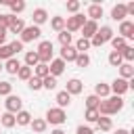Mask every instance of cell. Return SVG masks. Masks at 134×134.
I'll return each instance as SVG.
<instances>
[{
  "label": "cell",
  "mask_w": 134,
  "mask_h": 134,
  "mask_svg": "<svg viewBox=\"0 0 134 134\" xmlns=\"http://www.w3.org/2000/svg\"><path fill=\"white\" fill-rule=\"evenodd\" d=\"M100 115H98V111L96 109H86V113H84V119L88 121V124H96V119H98Z\"/></svg>",
  "instance_id": "obj_40"
},
{
  "label": "cell",
  "mask_w": 134,
  "mask_h": 134,
  "mask_svg": "<svg viewBox=\"0 0 134 134\" xmlns=\"http://www.w3.org/2000/svg\"><path fill=\"white\" fill-rule=\"evenodd\" d=\"M44 121H46V124H52V126H61V124H65V121H67V113H65V109L50 107V109L46 111Z\"/></svg>",
  "instance_id": "obj_4"
},
{
  "label": "cell",
  "mask_w": 134,
  "mask_h": 134,
  "mask_svg": "<svg viewBox=\"0 0 134 134\" xmlns=\"http://www.w3.org/2000/svg\"><path fill=\"white\" fill-rule=\"evenodd\" d=\"M119 54H121V59H124V63H132L134 61V46H126V48H121L119 50Z\"/></svg>",
  "instance_id": "obj_29"
},
{
  "label": "cell",
  "mask_w": 134,
  "mask_h": 134,
  "mask_svg": "<svg viewBox=\"0 0 134 134\" xmlns=\"http://www.w3.org/2000/svg\"><path fill=\"white\" fill-rule=\"evenodd\" d=\"M54 100H57L59 109H65V107H69V105H71V94H67L65 90H61V92H57Z\"/></svg>",
  "instance_id": "obj_21"
},
{
  "label": "cell",
  "mask_w": 134,
  "mask_h": 134,
  "mask_svg": "<svg viewBox=\"0 0 134 134\" xmlns=\"http://www.w3.org/2000/svg\"><path fill=\"white\" fill-rule=\"evenodd\" d=\"M119 38H124L126 42L128 40H132L134 38V21H128V19H124L121 23H119Z\"/></svg>",
  "instance_id": "obj_9"
},
{
  "label": "cell",
  "mask_w": 134,
  "mask_h": 134,
  "mask_svg": "<svg viewBox=\"0 0 134 134\" xmlns=\"http://www.w3.org/2000/svg\"><path fill=\"white\" fill-rule=\"evenodd\" d=\"M59 42H61V46H71V42H73V34H69V31H59Z\"/></svg>",
  "instance_id": "obj_31"
},
{
  "label": "cell",
  "mask_w": 134,
  "mask_h": 134,
  "mask_svg": "<svg viewBox=\"0 0 134 134\" xmlns=\"http://www.w3.org/2000/svg\"><path fill=\"white\" fill-rule=\"evenodd\" d=\"M36 52H38L40 63H44V65H48V63L54 59V57H52V54H54V48H52V42H50V40H42V42L38 44V50H36Z\"/></svg>",
  "instance_id": "obj_3"
},
{
  "label": "cell",
  "mask_w": 134,
  "mask_h": 134,
  "mask_svg": "<svg viewBox=\"0 0 134 134\" xmlns=\"http://www.w3.org/2000/svg\"><path fill=\"white\" fill-rule=\"evenodd\" d=\"M50 134H67V132H65V130H61V128H54Z\"/></svg>",
  "instance_id": "obj_49"
},
{
  "label": "cell",
  "mask_w": 134,
  "mask_h": 134,
  "mask_svg": "<svg viewBox=\"0 0 134 134\" xmlns=\"http://www.w3.org/2000/svg\"><path fill=\"white\" fill-rule=\"evenodd\" d=\"M73 48H75V50H77L80 54H84V52H86V50L90 48V40H86V38H80V40H77V42L73 44Z\"/></svg>",
  "instance_id": "obj_33"
},
{
  "label": "cell",
  "mask_w": 134,
  "mask_h": 134,
  "mask_svg": "<svg viewBox=\"0 0 134 134\" xmlns=\"http://www.w3.org/2000/svg\"><path fill=\"white\" fill-rule=\"evenodd\" d=\"M15 121H17V126H29V121H31V113L25 111V109H21V111L15 115Z\"/></svg>",
  "instance_id": "obj_24"
},
{
  "label": "cell",
  "mask_w": 134,
  "mask_h": 134,
  "mask_svg": "<svg viewBox=\"0 0 134 134\" xmlns=\"http://www.w3.org/2000/svg\"><path fill=\"white\" fill-rule=\"evenodd\" d=\"M96 128H98L100 132H109V130L113 128V121H111V117H105V115H100V117L96 119Z\"/></svg>",
  "instance_id": "obj_25"
},
{
  "label": "cell",
  "mask_w": 134,
  "mask_h": 134,
  "mask_svg": "<svg viewBox=\"0 0 134 134\" xmlns=\"http://www.w3.org/2000/svg\"><path fill=\"white\" fill-rule=\"evenodd\" d=\"M38 63H40L38 52H36V50H27V52H25V67H31V69H34Z\"/></svg>",
  "instance_id": "obj_26"
},
{
  "label": "cell",
  "mask_w": 134,
  "mask_h": 134,
  "mask_svg": "<svg viewBox=\"0 0 134 134\" xmlns=\"http://www.w3.org/2000/svg\"><path fill=\"white\" fill-rule=\"evenodd\" d=\"M19 36H21V42H23V44H27V42L40 40V36H42V29H40L38 25H25V29H23Z\"/></svg>",
  "instance_id": "obj_6"
},
{
  "label": "cell",
  "mask_w": 134,
  "mask_h": 134,
  "mask_svg": "<svg viewBox=\"0 0 134 134\" xmlns=\"http://www.w3.org/2000/svg\"><path fill=\"white\" fill-rule=\"evenodd\" d=\"M0 124H2L4 128H13V126H17L15 115H13V113H8V111H4V113L0 115Z\"/></svg>",
  "instance_id": "obj_27"
},
{
  "label": "cell",
  "mask_w": 134,
  "mask_h": 134,
  "mask_svg": "<svg viewBox=\"0 0 134 134\" xmlns=\"http://www.w3.org/2000/svg\"><path fill=\"white\" fill-rule=\"evenodd\" d=\"M8 46H10V50H13V54H19V52L23 50V42H21V40H13V42H10Z\"/></svg>",
  "instance_id": "obj_45"
},
{
  "label": "cell",
  "mask_w": 134,
  "mask_h": 134,
  "mask_svg": "<svg viewBox=\"0 0 134 134\" xmlns=\"http://www.w3.org/2000/svg\"><path fill=\"white\" fill-rule=\"evenodd\" d=\"M126 17H128V13H126V4H115V6L111 8V19H113V21H119V23H121Z\"/></svg>",
  "instance_id": "obj_14"
},
{
  "label": "cell",
  "mask_w": 134,
  "mask_h": 134,
  "mask_svg": "<svg viewBox=\"0 0 134 134\" xmlns=\"http://www.w3.org/2000/svg\"><path fill=\"white\" fill-rule=\"evenodd\" d=\"M65 67H67V63H63L61 59H52V61L48 63V73H50L52 77H59V75L65 71Z\"/></svg>",
  "instance_id": "obj_10"
},
{
  "label": "cell",
  "mask_w": 134,
  "mask_h": 134,
  "mask_svg": "<svg viewBox=\"0 0 134 134\" xmlns=\"http://www.w3.org/2000/svg\"><path fill=\"white\" fill-rule=\"evenodd\" d=\"M111 38H113V29L109 27V25H103V27H98L96 29V34L92 36V40H90V46H103V44H107V42H111Z\"/></svg>",
  "instance_id": "obj_2"
},
{
  "label": "cell",
  "mask_w": 134,
  "mask_h": 134,
  "mask_svg": "<svg viewBox=\"0 0 134 134\" xmlns=\"http://www.w3.org/2000/svg\"><path fill=\"white\" fill-rule=\"evenodd\" d=\"M107 61H109V65H111V67H119V65L124 63L121 54H119V52H115V50H111V52H109V59H107Z\"/></svg>",
  "instance_id": "obj_34"
},
{
  "label": "cell",
  "mask_w": 134,
  "mask_h": 134,
  "mask_svg": "<svg viewBox=\"0 0 134 134\" xmlns=\"http://www.w3.org/2000/svg\"><path fill=\"white\" fill-rule=\"evenodd\" d=\"M19 67H21V63H19V59H15V57L2 63V69H4L6 73H10V75H17V71H19Z\"/></svg>",
  "instance_id": "obj_15"
},
{
  "label": "cell",
  "mask_w": 134,
  "mask_h": 134,
  "mask_svg": "<svg viewBox=\"0 0 134 134\" xmlns=\"http://www.w3.org/2000/svg\"><path fill=\"white\" fill-rule=\"evenodd\" d=\"M94 94L103 100V98H107V96H111V88H109V84H105V82H98V84H94Z\"/></svg>",
  "instance_id": "obj_17"
},
{
  "label": "cell",
  "mask_w": 134,
  "mask_h": 134,
  "mask_svg": "<svg viewBox=\"0 0 134 134\" xmlns=\"http://www.w3.org/2000/svg\"><path fill=\"white\" fill-rule=\"evenodd\" d=\"M27 88H29V90H34V92L42 90V80H40V77H36V75H31V77L27 80Z\"/></svg>",
  "instance_id": "obj_37"
},
{
  "label": "cell",
  "mask_w": 134,
  "mask_h": 134,
  "mask_svg": "<svg viewBox=\"0 0 134 134\" xmlns=\"http://www.w3.org/2000/svg\"><path fill=\"white\" fill-rule=\"evenodd\" d=\"M29 126H31V130H34V132H38V134L46 132V128H48V124H46V121H44L42 117H31Z\"/></svg>",
  "instance_id": "obj_22"
},
{
  "label": "cell",
  "mask_w": 134,
  "mask_h": 134,
  "mask_svg": "<svg viewBox=\"0 0 134 134\" xmlns=\"http://www.w3.org/2000/svg\"><path fill=\"white\" fill-rule=\"evenodd\" d=\"M109 88H111V92H113L115 96H124V94L130 90V82H128V80H121V77H115V80L109 84Z\"/></svg>",
  "instance_id": "obj_8"
},
{
  "label": "cell",
  "mask_w": 134,
  "mask_h": 134,
  "mask_svg": "<svg viewBox=\"0 0 134 134\" xmlns=\"http://www.w3.org/2000/svg\"><path fill=\"white\" fill-rule=\"evenodd\" d=\"M10 19H13V15H10V13H4V15H0V29H8V25H10Z\"/></svg>",
  "instance_id": "obj_44"
},
{
  "label": "cell",
  "mask_w": 134,
  "mask_h": 134,
  "mask_svg": "<svg viewBox=\"0 0 134 134\" xmlns=\"http://www.w3.org/2000/svg\"><path fill=\"white\" fill-rule=\"evenodd\" d=\"M84 103H86V109H96V107H98V103H100V98H98L96 94H88Z\"/></svg>",
  "instance_id": "obj_39"
},
{
  "label": "cell",
  "mask_w": 134,
  "mask_h": 134,
  "mask_svg": "<svg viewBox=\"0 0 134 134\" xmlns=\"http://www.w3.org/2000/svg\"><path fill=\"white\" fill-rule=\"evenodd\" d=\"M0 71H2V63H0Z\"/></svg>",
  "instance_id": "obj_50"
},
{
  "label": "cell",
  "mask_w": 134,
  "mask_h": 134,
  "mask_svg": "<svg viewBox=\"0 0 134 134\" xmlns=\"http://www.w3.org/2000/svg\"><path fill=\"white\" fill-rule=\"evenodd\" d=\"M0 134H2V132H0Z\"/></svg>",
  "instance_id": "obj_51"
},
{
  "label": "cell",
  "mask_w": 134,
  "mask_h": 134,
  "mask_svg": "<svg viewBox=\"0 0 134 134\" xmlns=\"http://www.w3.org/2000/svg\"><path fill=\"white\" fill-rule=\"evenodd\" d=\"M8 94H13V84L10 82H0V96H8Z\"/></svg>",
  "instance_id": "obj_42"
},
{
  "label": "cell",
  "mask_w": 134,
  "mask_h": 134,
  "mask_svg": "<svg viewBox=\"0 0 134 134\" xmlns=\"http://www.w3.org/2000/svg\"><path fill=\"white\" fill-rule=\"evenodd\" d=\"M50 27H52L57 34H59V31H63V29H65V17H59V15H57V17H52V19H50Z\"/></svg>",
  "instance_id": "obj_28"
},
{
  "label": "cell",
  "mask_w": 134,
  "mask_h": 134,
  "mask_svg": "<svg viewBox=\"0 0 134 134\" xmlns=\"http://www.w3.org/2000/svg\"><path fill=\"white\" fill-rule=\"evenodd\" d=\"M84 23H86V17H84L82 13H75V15H71V17L65 19V31H69V34L80 31Z\"/></svg>",
  "instance_id": "obj_5"
},
{
  "label": "cell",
  "mask_w": 134,
  "mask_h": 134,
  "mask_svg": "<svg viewBox=\"0 0 134 134\" xmlns=\"http://www.w3.org/2000/svg\"><path fill=\"white\" fill-rule=\"evenodd\" d=\"M23 29H25V21H23L21 17H13V19H10V25H8L6 31H10V34H21Z\"/></svg>",
  "instance_id": "obj_16"
},
{
  "label": "cell",
  "mask_w": 134,
  "mask_h": 134,
  "mask_svg": "<svg viewBox=\"0 0 134 134\" xmlns=\"http://www.w3.org/2000/svg\"><path fill=\"white\" fill-rule=\"evenodd\" d=\"M31 75H34L31 67H25V65H21V67H19V71H17V77H19V80H23V82H27Z\"/></svg>",
  "instance_id": "obj_35"
},
{
  "label": "cell",
  "mask_w": 134,
  "mask_h": 134,
  "mask_svg": "<svg viewBox=\"0 0 134 134\" xmlns=\"http://www.w3.org/2000/svg\"><path fill=\"white\" fill-rule=\"evenodd\" d=\"M65 6H67V13H73V15H75V13L80 10V6H82V2H80V0H69V2L65 4Z\"/></svg>",
  "instance_id": "obj_43"
},
{
  "label": "cell",
  "mask_w": 134,
  "mask_h": 134,
  "mask_svg": "<svg viewBox=\"0 0 134 134\" xmlns=\"http://www.w3.org/2000/svg\"><path fill=\"white\" fill-rule=\"evenodd\" d=\"M115 134H132V132H130V130H126V128H117V132H115Z\"/></svg>",
  "instance_id": "obj_48"
},
{
  "label": "cell",
  "mask_w": 134,
  "mask_h": 134,
  "mask_svg": "<svg viewBox=\"0 0 134 134\" xmlns=\"http://www.w3.org/2000/svg\"><path fill=\"white\" fill-rule=\"evenodd\" d=\"M31 19H34V25H42V23H46L48 21V13H46V8H36L34 10V15H31Z\"/></svg>",
  "instance_id": "obj_19"
},
{
  "label": "cell",
  "mask_w": 134,
  "mask_h": 134,
  "mask_svg": "<svg viewBox=\"0 0 134 134\" xmlns=\"http://www.w3.org/2000/svg\"><path fill=\"white\" fill-rule=\"evenodd\" d=\"M31 71H34V75H36V77H40V80H44L46 75H50V73H48V65H44V63H38Z\"/></svg>",
  "instance_id": "obj_30"
},
{
  "label": "cell",
  "mask_w": 134,
  "mask_h": 134,
  "mask_svg": "<svg viewBox=\"0 0 134 134\" xmlns=\"http://www.w3.org/2000/svg\"><path fill=\"white\" fill-rule=\"evenodd\" d=\"M73 63H75L77 67H82V69H84V67H88V65H90V57H88L86 52H84V54H80V52H77V57H75V61H73Z\"/></svg>",
  "instance_id": "obj_38"
},
{
  "label": "cell",
  "mask_w": 134,
  "mask_h": 134,
  "mask_svg": "<svg viewBox=\"0 0 134 134\" xmlns=\"http://www.w3.org/2000/svg\"><path fill=\"white\" fill-rule=\"evenodd\" d=\"M75 57H77V50L73 48V44L71 46H61V61L63 63H73L75 61Z\"/></svg>",
  "instance_id": "obj_12"
},
{
  "label": "cell",
  "mask_w": 134,
  "mask_h": 134,
  "mask_svg": "<svg viewBox=\"0 0 134 134\" xmlns=\"http://www.w3.org/2000/svg\"><path fill=\"white\" fill-rule=\"evenodd\" d=\"M82 90H84V84H82L77 77H71V80L67 82V86H65V92H67V94H71V96L80 94Z\"/></svg>",
  "instance_id": "obj_13"
},
{
  "label": "cell",
  "mask_w": 134,
  "mask_h": 134,
  "mask_svg": "<svg viewBox=\"0 0 134 134\" xmlns=\"http://www.w3.org/2000/svg\"><path fill=\"white\" fill-rule=\"evenodd\" d=\"M6 36H8V31L6 29H0V46L6 44Z\"/></svg>",
  "instance_id": "obj_47"
},
{
  "label": "cell",
  "mask_w": 134,
  "mask_h": 134,
  "mask_svg": "<svg viewBox=\"0 0 134 134\" xmlns=\"http://www.w3.org/2000/svg\"><path fill=\"white\" fill-rule=\"evenodd\" d=\"M96 29H98V23H96V21H90V19H86V23L82 25V38H86V40H92V36L96 34Z\"/></svg>",
  "instance_id": "obj_11"
},
{
  "label": "cell",
  "mask_w": 134,
  "mask_h": 134,
  "mask_svg": "<svg viewBox=\"0 0 134 134\" xmlns=\"http://www.w3.org/2000/svg\"><path fill=\"white\" fill-rule=\"evenodd\" d=\"M119 77L121 80H132L134 77V65L132 63H121L119 65Z\"/></svg>",
  "instance_id": "obj_20"
},
{
  "label": "cell",
  "mask_w": 134,
  "mask_h": 134,
  "mask_svg": "<svg viewBox=\"0 0 134 134\" xmlns=\"http://www.w3.org/2000/svg\"><path fill=\"white\" fill-rule=\"evenodd\" d=\"M124 109V96H107V98H103L100 103H98V107H96V111H98V115H105V117H109V115H115L117 111H121Z\"/></svg>",
  "instance_id": "obj_1"
},
{
  "label": "cell",
  "mask_w": 134,
  "mask_h": 134,
  "mask_svg": "<svg viewBox=\"0 0 134 134\" xmlns=\"http://www.w3.org/2000/svg\"><path fill=\"white\" fill-rule=\"evenodd\" d=\"M6 4H8V8H10V15H13V17L25 10V2H23V0H8Z\"/></svg>",
  "instance_id": "obj_23"
},
{
  "label": "cell",
  "mask_w": 134,
  "mask_h": 134,
  "mask_svg": "<svg viewBox=\"0 0 134 134\" xmlns=\"http://www.w3.org/2000/svg\"><path fill=\"white\" fill-rule=\"evenodd\" d=\"M42 88H46V90H54V88H57V77L46 75V77L42 80Z\"/></svg>",
  "instance_id": "obj_41"
},
{
  "label": "cell",
  "mask_w": 134,
  "mask_h": 134,
  "mask_svg": "<svg viewBox=\"0 0 134 134\" xmlns=\"http://www.w3.org/2000/svg\"><path fill=\"white\" fill-rule=\"evenodd\" d=\"M13 57H15V54H13L10 46H8V44H2V46H0V63L8 61V59H13Z\"/></svg>",
  "instance_id": "obj_36"
},
{
  "label": "cell",
  "mask_w": 134,
  "mask_h": 134,
  "mask_svg": "<svg viewBox=\"0 0 134 134\" xmlns=\"http://www.w3.org/2000/svg\"><path fill=\"white\" fill-rule=\"evenodd\" d=\"M4 107H6V111H8V113L17 115V113L23 109V98H21V96H17V94H8V96H6V100H4Z\"/></svg>",
  "instance_id": "obj_7"
},
{
  "label": "cell",
  "mask_w": 134,
  "mask_h": 134,
  "mask_svg": "<svg viewBox=\"0 0 134 134\" xmlns=\"http://www.w3.org/2000/svg\"><path fill=\"white\" fill-rule=\"evenodd\" d=\"M75 134H94V130H92L90 126H77Z\"/></svg>",
  "instance_id": "obj_46"
},
{
  "label": "cell",
  "mask_w": 134,
  "mask_h": 134,
  "mask_svg": "<svg viewBox=\"0 0 134 134\" xmlns=\"http://www.w3.org/2000/svg\"><path fill=\"white\" fill-rule=\"evenodd\" d=\"M111 46H113V50H115V52H119L121 48H126V46H128V42H126L124 38H119V36H113V38H111Z\"/></svg>",
  "instance_id": "obj_32"
},
{
  "label": "cell",
  "mask_w": 134,
  "mask_h": 134,
  "mask_svg": "<svg viewBox=\"0 0 134 134\" xmlns=\"http://www.w3.org/2000/svg\"><path fill=\"white\" fill-rule=\"evenodd\" d=\"M86 15L90 17V21H98V19L103 17V6H100L98 2H94V4L88 6V13H86Z\"/></svg>",
  "instance_id": "obj_18"
}]
</instances>
